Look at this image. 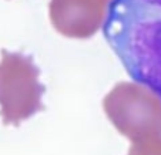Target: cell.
I'll list each match as a JSON object with an SVG mask.
<instances>
[{
  "label": "cell",
  "mask_w": 161,
  "mask_h": 155,
  "mask_svg": "<svg viewBox=\"0 0 161 155\" xmlns=\"http://www.w3.org/2000/svg\"><path fill=\"white\" fill-rule=\"evenodd\" d=\"M103 31L128 76L161 98V0H113Z\"/></svg>",
  "instance_id": "cell-1"
},
{
  "label": "cell",
  "mask_w": 161,
  "mask_h": 155,
  "mask_svg": "<svg viewBox=\"0 0 161 155\" xmlns=\"http://www.w3.org/2000/svg\"><path fill=\"white\" fill-rule=\"evenodd\" d=\"M106 115L133 142L161 137V98L140 83H117L104 97Z\"/></svg>",
  "instance_id": "cell-3"
},
{
  "label": "cell",
  "mask_w": 161,
  "mask_h": 155,
  "mask_svg": "<svg viewBox=\"0 0 161 155\" xmlns=\"http://www.w3.org/2000/svg\"><path fill=\"white\" fill-rule=\"evenodd\" d=\"M106 2H108V3H110V2H111V0H106Z\"/></svg>",
  "instance_id": "cell-6"
},
{
  "label": "cell",
  "mask_w": 161,
  "mask_h": 155,
  "mask_svg": "<svg viewBox=\"0 0 161 155\" xmlns=\"http://www.w3.org/2000/svg\"><path fill=\"white\" fill-rule=\"evenodd\" d=\"M127 155H161V137L133 142Z\"/></svg>",
  "instance_id": "cell-5"
},
{
  "label": "cell",
  "mask_w": 161,
  "mask_h": 155,
  "mask_svg": "<svg viewBox=\"0 0 161 155\" xmlns=\"http://www.w3.org/2000/svg\"><path fill=\"white\" fill-rule=\"evenodd\" d=\"M40 70L30 56L2 50L0 60V115L6 125H20L44 110Z\"/></svg>",
  "instance_id": "cell-2"
},
{
  "label": "cell",
  "mask_w": 161,
  "mask_h": 155,
  "mask_svg": "<svg viewBox=\"0 0 161 155\" xmlns=\"http://www.w3.org/2000/svg\"><path fill=\"white\" fill-rule=\"evenodd\" d=\"M108 4L106 0H50V21L64 37L90 39L103 27Z\"/></svg>",
  "instance_id": "cell-4"
}]
</instances>
